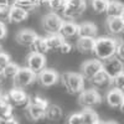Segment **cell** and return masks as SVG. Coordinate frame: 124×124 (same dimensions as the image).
I'll use <instances>...</instances> for the list:
<instances>
[{"mask_svg": "<svg viewBox=\"0 0 124 124\" xmlns=\"http://www.w3.org/2000/svg\"><path fill=\"white\" fill-rule=\"evenodd\" d=\"M27 17H29V11L15 5L10 6V21L11 23H23Z\"/></svg>", "mask_w": 124, "mask_h": 124, "instance_id": "18", "label": "cell"}, {"mask_svg": "<svg viewBox=\"0 0 124 124\" xmlns=\"http://www.w3.org/2000/svg\"><path fill=\"white\" fill-rule=\"evenodd\" d=\"M120 41L112 37H99L96 39L93 52L97 56L98 60L104 61L107 58H110L113 56H117V51Z\"/></svg>", "mask_w": 124, "mask_h": 124, "instance_id": "1", "label": "cell"}, {"mask_svg": "<svg viewBox=\"0 0 124 124\" xmlns=\"http://www.w3.org/2000/svg\"><path fill=\"white\" fill-rule=\"evenodd\" d=\"M124 11V4L118 3V1H113V0H109L106 14L108 17H116V16H122Z\"/></svg>", "mask_w": 124, "mask_h": 124, "instance_id": "21", "label": "cell"}, {"mask_svg": "<svg viewBox=\"0 0 124 124\" xmlns=\"http://www.w3.org/2000/svg\"><path fill=\"white\" fill-rule=\"evenodd\" d=\"M106 26H107V30L113 35H119V34L124 32V23L120 16L107 17Z\"/></svg>", "mask_w": 124, "mask_h": 124, "instance_id": "15", "label": "cell"}, {"mask_svg": "<svg viewBox=\"0 0 124 124\" xmlns=\"http://www.w3.org/2000/svg\"><path fill=\"white\" fill-rule=\"evenodd\" d=\"M85 10H86V0H70V1H67L65 10L62 11V15L67 19H76L81 16Z\"/></svg>", "mask_w": 124, "mask_h": 124, "instance_id": "10", "label": "cell"}, {"mask_svg": "<svg viewBox=\"0 0 124 124\" xmlns=\"http://www.w3.org/2000/svg\"><path fill=\"white\" fill-rule=\"evenodd\" d=\"M10 62H11V58H10V56H9L6 52L1 51V52H0V67L4 68L8 63H10Z\"/></svg>", "mask_w": 124, "mask_h": 124, "instance_id": "33", "label": "cell"}, {"mask_svg": "<svg viewBox=\"0 0 124 124\" xmlns=\"http://www.w3.org/2000/svg\"><path fill=\"white\" fill-rule=\"evenodd\" d=\"M113 1H118V3H122V4H124V0H113Z\"/></svg>", "mask_w": 124, "mask_h": 124, "instance_id": "43", "label": "cell"}, {"mask_svg": "<svg viewBox=\"0 0 124 124\" xmlns=\"http://www.w3.org/2000/svg\"><path fill=\"white\" fill-rule=\"evenodd\" d=\"M67 1H70V0H67Z\"/></svg>", "mask_w": 124, "mask_h": 124, "instance_id": "48", "label": "cell"}, {"mask_svg": "<svg viewBox=\"0 0 124 124\" xmlns=\"http://www.w3.org/2000/svg\"><path fill=\"white\" fill-rule=\"evenodd\" d=\"M102 70L104 71L110 78H114L117 75L122 73L124 71V63L118 56H113L110 58L102 61Z\"/></svg>", "mask_w": 124, "mask_h": 124, "instance_id": "6", "label": "cell"}, {"mask_svg": "<svg viewBox=\"0 0 124 124\" xmlns=\"http://www.w3.org/2000/svg\"><path fill=\"white\" fill-rule=\"evenodd\" d=\"M67 124H83V119H82L81 113H73L68 117Z\"/></svg>", "mask_w": 124, "mask_h": 124, "instance_id": "32", "label": "cell"}, {"mask_svg": "<svg viewBox=\"0 0 124 124\" xmlns=\"http://www.w3.org/2000/svg\"><path fill=\"white\" fill-rule=\"evenodd\" d=\"M91 81H92V83L96 87H104V86H107V85L110 83L112 78L106 73L104 71L102 70V71H99L93 78H91Z\"/></svg>", "mask_w": 124, "mask_h": 124, "instance_id": "23", "label": "cell"}, {"mask_svg": "<svg viewBox=\"0 0 124 124\" xmlns=\"http://www.w3.org/2000/svg\"><path fill=\"white\" fill-rule=\"evenodd\" d=\"M19 70H20V67H19L16 63H14V62H10V63H8V65L3 68V77L14 79V77L16 76V73H17Z\"/></svg>", "mask_w": 124, "mask_h": 124, "instance_id": "26", "label": "cell"}, {"mask_svg": "<svg viewBox=\"0 0 124 124\" xmlns=\"http://www.w3.org/2000/svg\"><path fill=\"white\" fill-rule=\"evenodd\" d=\"M71 50H72V45H71L70 42H67V41H63V44H62L61 47L58 48V51H60L61 54H63V55L70 54V52H71Z\"/></svg>", "mask_w": 124, "mask_h": 124, "instance_id": "34", "label": "cell"}, {"mask_svg": "<svg viewBox=\"0 0 124 124\" xmlns=\"http://www.w3.org/2000/svg\"><path fill=\"white\" fill-rule=\"evenodd\" d=\"M52 13H62L67 5V0H50L47 3Z\"/></svg>", "mask_w": 124, "mask_h": 124, "instance_id": "27", "label": "cell"}, {"mask_svg": "<svg viewBox=\"0 0 124 124\" xmlns=\"http://www.w3.org/2000/svg\"><path fill=\"white\" fill-rule=\"evenodd\" d=\"M36 78L37 76L31 70H29L27 67H23V68L20 67L16 76L14 77V85L17 88H25L32 85L36 81Z\"/></svg>", "mask_w": 124, "mask_h": 124, "instance_id": "7", "label": "cell"}, {"mask_svg": "<svg viewBox=\"0 0 124 124\" xmlns=\"http://www.w3.org/2000/svg\"><path fill=\"white\" fill-rule=\"evenodd\" d=\"M82 119H83V124H94L96 122L99 120L98 114L91 108H85L81 112Z\"/></svg>", "mask_w": 124, "mask_h": 124, "instance_id": "25", "label": "cell"}, {"mask_svg": "<svg viewBox=\"0 0 124 124\" xmlns=\"http://www.w3.org/2000/svg\"><path fill=\"white\" fill-rule=\"evenodd\" d=\"M62 23H63L62 17L58 14L51 11V13H48V14H46L44 16V19H42V27H44V30L48 35L58 34Z\"/></svg>", "mask_w": 124, "mask_h": 124, "instance_id": "9", "label": "cell"}, {"mask_svg": "<svg viewBox=\"0 0 124 124\" xmlns=\"http://www.w3.org/2000/svg\"><path fill=\"white\" fill-rule=\"evenodd\" d=\"M14 1H15V0H14Z\"/></svg>", "mask_w": 124, "mask_h": 124, "instance_id": "49", "label": "cell"}, {"mask_svg": "<svg viewBox=\"0 0 124 124\" xmlns=\"http://www.w3.org/2000/svg\"><path fill=\"white\" fill-rule=\"evenodd\" d=\"M47 41V46H48V51L52 50V51H57L61 45L63 44V41H66L63 37H62L60 34H51L46 37Z\"/></svg>", "mask_w": 124, "mask_h": 124, "instance_id": "22", "label": "cell"}, {"mask_svg": "<svg viewBox=\"0 0 124 124\" xmlns=\"http://www.w3.org/2000/svg\"><path fill=\"white\" fill-rule=\"evenodd\" d=\"M50 0H42V3H48Z\"/></svg>", "mask_w": 124, "mask_h": 124, "instance_id": "46", "label": "cell"}, {"mask_svg": "<svg viewBox=\"0 0 124 124\" xmlns=\"http://www.w3.org/2000/svg\"><path fill=\"white\" fill-rule=\"evenodd\" d=\"M120 17H122V20H123V23H124V11H123V14H122V16H120Z\"/></svg>", "mask_w": 124, "mask_h": 124, "instance_id": "45", "label": "cell"}, {"mask_svg": "<svg viewBox=\"0 0 124 124\" xmlns=\"http://www.w3.org/2000/svg\"><path fill=\"white\" fill-rule=\"evenodd\" d=\"M106 101L108 103V106L112 108H120L122 103L124 101V92L117 88H112L107 92Z\"/></svg>", "mask_w": 124, "mask_h": 124, "instance_id": "14", "label": "cell"}, {"mask_svg": "<svg viewBox=\"0 0 124 124\" xmlns=\"http://www.w3.org/2000/svg\"><path fill=\"white\" fill-rule=\"evenodd\" d=\"M120 109H122V112H124V101H123V103H122V106H120Z\"/></svg>", "mask_w": 124, "mask_h": 124, "instance_id": "41", "label": "cell"}, {"mask_svg": "<svg viewBox=\"0 0 124 124\" xmlns=\"http://www.w3.org/2000/svg\"><path fill=\"white\" fill-rule=\"evenodd\" d=\"M31 47L34 48L35 52L44 54V55H45V54L47 52V51H48V46H47L46 37L37 35V36H36V39H35V41H34V44H32V46H31Z\"/></svg>", "mask_w": 124, "mask_h": 124, "instance_id": "24", "label": "cell"}, {"mask_svg": "<svg viewBox=\"0 0 124 124\" xmlns=\"http://www.w3.org/2000/svg\"><path fill=\"white\" fill-rule=\"evenodd\" d=\"M99 71H102V61L101 60H88L83 62L81 66V75L87 79L93 78Z\"/></svg>", "mask_w": 124, "mask_h": 124, "instance_id": "12", "label": "cell"}, {"mask_svg": "<svg viewBox=\"0 0 124 124\" xmlns=\"http://www.w3.org/2000/svg\"><path fill=\"white\" fill-rule=\"evenodd\" d=\"M5 101H6V99H5V96H3L1 93H0V106H1Z\"/></svg>", "mask_w": 124, "mask_h": 124, "instance_id": "39", "label": "cell"}, {"mask_svg": "<svg viewBox=\"0 0 124 124\" xmlns=\"http://www.w3.org/2000/svg\"><path fill=\"white\" fill-rule=\"evenodd\" d=\"M14 4V0H0V8L11 6Z\"/></svg>", "mask_w": 124, "mask_h": 124, "instance_id": "37", "label": "cell"}, {"mask_svg": "<svg viewBox=\"0 0 124 124\" xmlns=\"http://www.w3.org/2000/svg\"><path fill=\"white\" fill-rule=\"evenodd\" d=\"M110 83L113 85V88H117V89H120V91H124V71L122 73L117 75L114 78H112V82Z\"/></svg>", "mask_w": 124, "mask_h": 124, "instance_id": "29", "label": "cell"}, {"mask_svg": "<svg viewBox=\"0 0 124 124\" xmlns=\"http://www.w3.org/2000/svg\"><path fill=\"white\" fill-rule=\"evenodd\" d=\"M36 36H37V34L34 30H30V29L20 30L16 34V42L23 45V46H26V47H31L35 39H36Z\"/></svg>", "mask_w": 124, "mask_h": 124, "instance_id": "13", "label": "cell"}, {"mask_svg": "<svg viewBox=\"0 0 124 124\" xmlns=\"http://www.w3.org/2000/svg\"><path fill=\"white\" fill-rule=\"evenodd\" d=\"M1 77H3V68L0 67V78H1Z\"/></svg>", "mask_w": 124, "mask_h": 124, "instance_id": "42", "label": "cell"}, {"mask_svg": "<svg viewBox=\"0 0 124 124\" xmlns=\"http://www.w3.org/2000/svg\"><path fill=\"white\" fill-rule=\"evenodd\" d=\"M61 82L67 92L72 94H79L85 89V77L76 72H65L61 76Z\"/></svg>", "mask_w": 124, "mask_h": 124, "instance_id": "3", "label": "cell"}, {"mask_svg": "<svg viewBox=\"0 0 124 124\" xmlns=\"http://www.w3.org/2000/svg\"><path fill=\"white\" fill-rule=\"evenodd\" d=\"M96 39L93 37H78L77 40V50L81 52H93Z\"/></svg>", "mask_w": 124, "mask_h": 124, "instance_id": "20", "label": "cell"}, {"mask_svg": "<svg viewBox=\"0 0 124 124\" xmlns=\"http://www.w3.org/2000/svg\"><path fill=\"white\" fill-rule=\"evenodd\" d=\"M5 36H6V26H5V24L0 23V41L4 40Z\"/></svg>", "mask_w": 124, "mask_h": 124, "instance_id": "36", "label": "cell"}, {"mask_svg": "<svg viewBox=\"0 0 124 124\" xmlns=\"http://www.w3.org/2000/svg\"><path fill=\"white\" fill-rule=\"evenodd\" d=\"M104 124H118L117 122H113V120H109V122H106Z\"/></svg>", "mask_w": 124, "mask_h": 124, "instance_id": "40", "label": "cell"}, {"mask_svg": "<svg viewBox=\"0 0 124 124\" xmlns=\"http://www.w3.org/2000/svg\"><path fill=\"white\" fill-rule=\"evenodd\" d=\"M63 116L62 113V109L60 106L57 104H50L46 107V110H45V118L51 120V122H56V120H60Z\"/></svg>", "mask_w": 124, "mask_h": 124, "instance_id": "19", "label": "cell"}, {"mask_svg": "<svg viewBox=\"0 0 124 124\" xmlns=\"http://www.w3.org/2000/svg\"><path fill=\"white\" fill-rule=\"evenodd\" d=\"M30 1L32 3V4L35 5V6H37V5H39L40 3H42V0H30Z\"/></svg>", "mask_w": 124, "mask_h": 124, "instance_id": "38", "label": "cell"}, {"mask_svg": "<svg viewBox=\"0 0 124 124\" xmlns=\"http://www.w3.org/2000/svg\"><path fill=\"white\" fill-rule=\"evenodd\" d=\"M58 34L66 39H71L76 35H78V25L73 21H63L61 25V29L58 31Z\"/></svg>", "mask_w": 124, "mask_h": 124, "instance_id": "16", "label": "cell"}, {"mask_svg": "<svg viewBox=\"0 0 124 124\" xmlns=\"http://www.w3.org/2000/svg\"><path fill=\"white\" fill-rule=\"evenodd\" d=\"M47 106H48V102L45 98L40 97V96L30 97L29 104L24 108L27 119L32 120V122L44 119L45 118V110H46Z\"/></svg>", "mask_w": 124, "mask_h": 124, "instance_id": "2", "label": "cell"}, {"mask_svg": "<svg viewBox=\"0 0 124 124\" xmlns=\"http://www.w3.org/2000/svg\"><path fill=\"white\" fill-rule=\"evenodd\" d=\"M117 55L120 60H124V42H119V46H118V51H117Z\"/></svg>", "mask_w": 124, "mask_h": 124, "instance_id": "35", "label": "cell"}, {"mask_svg": "<svg viewBox=\"0 0 124 124\" xmlns=\"http://www.w3.org/2000/svg\"><path fill=\"white\" fill-rule=\"evenodd\" d=\"M26 67L31 70L37 76L42 70L46 68V57L44 54H39V52H30L26 57Z\"/></svg>", "mask_w": 124, "mask_h": 124, "instance_id": "8", "label": "cell"}, {"mask_svg": "<svg viewBox=\"0 0 124 124\" xmlns=\"http://www.w3.org/2000/svg\"><path fill=\"white\" fill-rule=\"evenodd\" d=\"M101 101H102V97L99 94V92L94 88L83 89L78 96V103L83 108H93L98 106Z\"/></svg>", "mask_w": 124, "mask_h": 124, "instance_id": "5", "label": "cell"}, {"mask_svg": "<svg viewBox=\"0 0 124 124\" xmlns=\"http://www.w3.org/2000/svg\"><path fill=\"white\" fill-rule=\"evenodd\" d=\"M94 124H104V123H103V122H101V120H98V122H96Z\"/></svg>", "mask_w": 124, "mask_h": 124, "instance_id": "44", "label": "cell"}, {"mask_svg": "<svg viewBox=\"0 0 124 124\" xmlns=\"http://www.w3.org/2000/svg\"><path fill=\"white\" fill-rule=\"evenodd\" d=\"M108 3H109V0H91L92 9L94 10L96 13H98V14L106 13Z\"/></svg>", "mask_w": 124, "mask_h": 124, "instance_id": "28", "label": "cell"}, {"mask_svg": "<svg viewBox=\"0 0 124 124\" xmlns=\"http://www.w3.org/2000/svg\"><path fill=\"white\" fill-rule=\"evenodd\" d=\"M0 23H3L5 25L8 23H11L10 21V6L0 8Z\"/></svg>", "mask_w": 124, "mask_h": 124, "instance_id": "31", "label": "cell"}, {"mask_svg": "<svg viewBox=\"0 0 124 124\" xmlns=\"http://www.w3.org/2000/svg\"><path fill=\"white\" fill-rule=\"evenodd\" d=\"M36 79H39V83L42 87H51V86L56 85L57 82L60 81V75H58V72L55 71V70L45 68L37 75Z\"/></svg>", "mask_w": 124, "mask_h": 124, "instance_id": "11", "label": "cell"}, {"mask_svg": "<svg viewBox=\"0 0 124 124\" xmlns=\"http://www.w3.org/2000/svg\"><path fill=\"white\" fill-rule=\"evenodd\" d=\"M5 99H6V102H8L13 108H14V107L25 108V107L29 104L30 97L26 94V92H25L23 88L15 87V88H13V89H10L6 94H5Z\"/></svg>", "mask_w": 124, "mask_h": 124, "instance_id": "4", "label": "cell"}, {"mask_svg": "<svg viewBox=\"0 0 124 124\" xmlns=\"http://www.w3.org/2000/svg\"><path fill=\"white\" fill-rule=\"evenodd\" d=\"M1 51H3V50H1V46H0V52H1Z\"/></svg>", "mask_w": 124, "mask_h": 124, "instance_id": "47", "label": "cell"}, {"mask_svg": "<svg viewBox=\"0 0 124 124\" xmlns=\"http://www.w3.org/2000/svg\"><path fill=\"white\" fill-rule=\"evenodd\" d=\"M97 32H98V29L93 23H82L81 25H78V36L79 37L96 39Z\"/></svg>", "mask_w": 124, "mask_h": 124, "instance_id": "17", "label": "cell"}, {"mask_svg": "<svg viewBox=\"0 0 124 124\" xmlns=\"http://www.w3.org/2000/svg\"><path fill=\"white\" fill-rule=\"evenodd\" d=\"M13 5L21 8V9L26 10V11H29V13H30V10H32V9L35 8V5L31 3L30 0H15Z\"/></svg>", "mask_w": 124, "mask_h": 124, "instance_id": "30", "label": "cell"}]
</instances>
